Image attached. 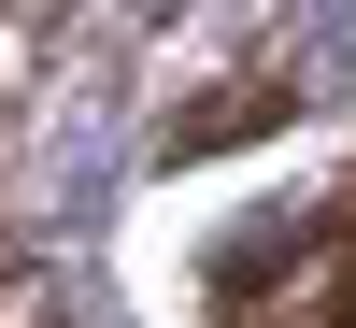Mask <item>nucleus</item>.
<instances>
[{"instance_id":"f03ea898","label":"nucleus","mask_w":356,"mask_h":328,"mask_svg":"<svg viewBox=\"0 0 356 328\" xmlns=\"http://www.w3.org/2000/svg\"><path fill=\"white\" fill-rule=\"evenodd\" d=\"M271 114H285V86H214V100H200L186 129H171V143H186V157H200V143H228V129L257 143V129H271Z\"/></svg>"},{"instance_id":"f257e3e1","label":"nucleus","mask_w":356,"mask_h":328,"mask_svg":"<svg viewBox=\"0 0 356 328\" xmlns=\"http://www.w3.org/2000/svg\"><path fill=\"white\" fill-rule=\"evenodd\" d=\"M214 328H356V200L257 228L214 272Z\"/></svg>"}]
</instances>
